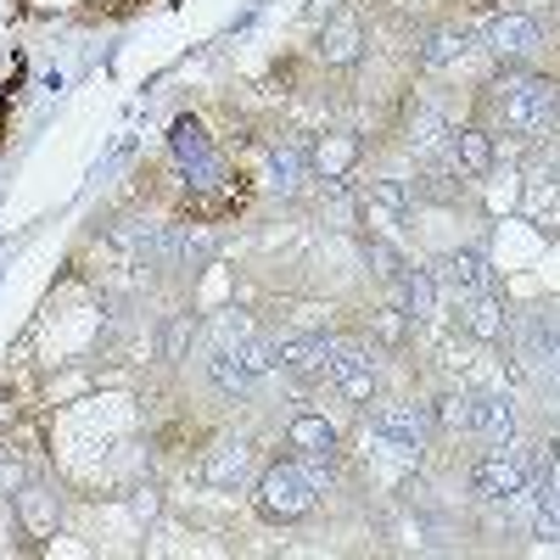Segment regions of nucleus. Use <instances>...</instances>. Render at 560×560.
<instances>
[{"mask_svg":"<svg viewBox=\"0 0 560 560\" xmlns=\"http://www.w3.org/2000/svg\"><path fill=\"white\" fill-rule=\"evenodd\" d=\"M269 174H275L280 191H298V179H303V152H298V147H275V152H269Z\"/></svg>","mask_w":560,"mask_h":560,"instance_id":"5701e85b","label":"nucleus"},{"mask_svg":"<svg viewBox=\"0 0 560 560\" xmlns=\"http://www.w3.org/2000/svg\"><path fill=\"white\" fill-rule=\"evenodd\" d=\"M398 292H404V319L409 325L438 314V280H432V269H404L398 275Z\"/></svg>","mask_w":560,"mask_h":560,"instance_id":"dca6fc26","label":"nucleus"},{"mask_svg":"<svg viewBox=\"0 0 560 560\" xmlns=\"http://www.w3.org/2000/svg\"><path fill=\"white\" fill-rule=\"evenodd\" d=\"M370 432H376L393 454H420L427 448V432H432L427 404H382L370 415Z\"/></svg>","mask_w":560,"mask_h":560,"instance_id":"7ed1b4c3","label":"nucleus"},{"mask_svg":"<svg viewBox=\"0 0 560 560\" xmlns=\"http://www.w3.org/2000/svg\"><path fill=\"white\" fill-rule=\"evenodd\" d=\"M331 382L348 404H376V387H382V370H376V353L359 348V342H337L331 353Z\"/></svg>","mask_w":560,"mask_h":560,"instance_id":"20e7f679","label":"nucleus"},{"mask_svg":"<svg viewBox=\"0 0 560 560\" xmlns=\"http://www.w3.org/2000/svg\"><path fill=\"white\" fill-rule=\"evenodd\" d=\"M230 348H236V359L247 364V376H264V370H275V364H280V342H269V337H253V331H242V337L230 342Z\"/></svg>","mask_w":560,"mask_h":560,"instance_id":"6ab92c4d","label":"nucleus"},{"mask_svg":"<svg viewBox=\"0 0 560 560\" xmlns=\"http://www.w3.org/2000/svg\"><path fill=\"white\" fill-rule=\"evenodd\" d=\"M208 376H213V387H219V393H242V387L253 382V376H247V364L236 359V348H230V342L208 353Z\"/></svg>","mask_w":560,"mask_h":560,"instance_id":"a211bd4d","label":"nucleus"},{"mask_svg":"<svg viewBox=\"0 0 560 560\" xmlns=\"http://www.w3.org/2000/svg\"><path fill=\"white\" fill-rule=\"evenodd\" d=\"M482 179H488V213H510V208L522 202V185H516V174H510V168H504V174L493 168V174H482Z\"/></svg>","mask_w":560,"mask_h":560,"instance_id":"4be33fe9","label":"nucleus"},{"mask_svg":"<svg viewBox=\"0 0 560 560\" xmlns=\"http://www.w3.org/2000/svg\"><path fill=\"white\" fill-rule=\"evenodd\" d=\"M465 427L488 448H510L516 443V409H510L504 393H477V398H465Z\"/></svg>","mask_w":560,"mask_h":560,"instance_id":"423d86ee","label":"nucleus"},{"mask_svg":"<svg viewBox=\"0 0 560 560\" xmlns=\"http://www.w3.org/2000/svg\"><path fill=\"white\" fill-rule=\"evenodd\" d=\"M331 353H337V342H325V337H287L280 342V364L287 370H298V376H331Z\"/></svg>","mask_w":560,"mask_h":560,"instance_id":"4468645a","label":"nucleus"},{"mask_svg":"<svg viewBox=\"0 0 560 560\" xmlns=\"http://www.w3.org/2000/svg\"><path fill=\"white\" fill-rule=\"evenodd\" d=\"M404 213V191H393V185H376V191L364 197V224H370V236H382V230H393Z\"/></svg>","mask_w":560,"mask_h":560,"instance_id":"f3484780","label":"nucleus"},{"mask_svg":"<svg viewBox=\"0 0 560 560\" xmlns=\"http://www.w3.org/2000/svg\"><path fill=\"white\" fill-rule=\"evenodd\" d=\"M287 448H292L298 459H331V454L342 448V432H337L325 415L303 409V415L292 420V427H287Z\"/></svg>","mask_w":560,"mask_h":560,"instance_id":"1a4fd4ad","label":"nucleus"},{"mask_svg":"<svg viewBox=\"0 0 560 560\" xmlns=\"http://www.w3.org/2000/svg\"><path fill=\"white\" fill-rule=\"evenodd\" d=\"M459 331L477 337V342H499L504 337V303L482 287V292H465L459 298Z\"/></svg>","mask_w":560,"mask_h":560,"instance_id":"9d476101","label":"nucleus"},{"mask_svg":"<svg viewBox=\"0 0 560 560\" xmlns=\"http://www.w3.org/2000/svg\"><path fill=\"white\" fill-rule=\"evenodd\" d=\"M359 51H364V28H359V18H331L319 28V62H331V68H353L359 62Z\"/></svg>","mask_w":560,"mask_h":560,"instance_id":"9b49d317","label":"nucleus"},{"mask_svg":"<svg viewBox=\"0 0 560 560\" xmlns=\"http://www.w3.org/2000/svg\"><path fill=\"white\" fill-rule=\"evenodd\" d=\"M448 280H454V292L465 298V292H482L488 287V264H482V253H454L448 258Z\"/></svg>","mask_w":560,"mask_h":560,"instance_id":"aec40b11","label":"nucleus"},{"mask_svg":"<svg viewBox=\"0 0 560 560\" xmlns=\"http://www.w3.org/2000/svg\"><path fill=\"white\" fill-rule=\"evenodd\" d=\"M538 45H544V28H538L533 18H522V12H499V18L488 23V51H493L499 62H527Z\"/></svg>","mask_w":560,"mask_h":560,"instance_id":"0eeeda50","label":"nucleus"},{"mask_svg":"<svg viewBox=\"0 0 560 560\" xmlns=\"http://www.w3.org/2000/svg\"><path fill=\"white\" fill-rule=\"evenodd\" d=\"M477 107L493 135H510V140H527L533 147V140H544L560 124V90H555V79H538V73H510L482 90Z\"/></svg>","mask_w":560,"mask_h":560,"instance_id":"f257e3e1","label":"nucleus"},{"mask_svg":"<svg viewBox=\"0 0 560 560\" xmlns=\"http://www.w3.org/2000/svg\"><path fill=\"white\" fill-rule=\"evenodd\" d=\"M202 488H213V493H242L247 482H253V448L247 443H219V448H208V459H202Z\"/></svg>","mask_w":560,"mask_h":560,"instance_id":"6e6552de","label":"nucleus"},{"mask_svg":"<svg viewBox=\"0 0 560 560\" xmlns=\"http://www.w3.org/2000/svg\"><path fill=\"white\" fill-rule=\"evenodd\" d=\"M18 510H23V522H28L34 533H51V527H57V516L45 510V488H28V493L18 499Z\"/></svg>","mask_w":560,"mask_h":560,"instance_id":"b1692460","label":"nucleus"},{"mask_svg":"<svg viewBox=\"0 0 560 560\" xmlns=\"http://www.w3.org/2000/svg\"><path fill=\"white\" fill-rule=\"evenodd\" d=\"M174 152H179L185 168H191L197 185H213V179H219V158H213L208 135H202L197 124H174Z\"/></svg>","mask_w":560,"mask_h":560,"instance_id":"2eb2a0df","label":"nucleus"},{"mask_svg":"<svg viewBox=\"0 0 560 560\" xmlns=\"http://www.w3.org/2000/svg\"><path fill=\"white\" fill-rule=\"evenodd\" d=\"M454 57H465V28H438L427 39V51H420V62H427V68H448Z\"/></svg>","mask_w":560,"mask_h":560,"instance_id":"412c9836","label":"nucleus"},{"mask_svg":"<svg viewBox=\"0 0 560 560\" xmlns=\"http://www.w3.org/2000/svg\"><path fill=\"white\" fill-rule=\"evenodd\" d=\"M314 499H319V482L303 471L298 459H275V465H264L258 471V488H253V504H258V516L264 522H303L308 510H314Z\"/></svg>","mask_w":560,"mask_h":560,"instance_id":"f03ea898","label":"nucleus"},{"mask_svg":"<svg viewBox=\"0 0 560 560\" xmlns=\"http://www.w3.org/2000/svg\"><path fill=\"white\" fill-rule=\"evenodd\" d=\"M471 493L488 504H510L516 493H527V465L504 448H488V459H477V471H471Z\"/></svg>","mask_w":560,"mask_h":560,"instance_id":"39448f33","label":"nucleus"},{"mask_svg":"<svg viewBox=\"0 0 560 560\" xmlns=\"http://www.w3.org/2000/svg\"><path fill=\"white\" fill-rule=\"evenodd\" d=\"M359 135H348V129H337V135H319L314 140V152H308V168L314 174H325V179H342L353 163H359Z\"/></svg>","mask_w":560,"mask_h":560,"instance_id":"ddd939ff","label":"nucleus"},{"mask_svg":"<svg viewBox=\"0 0 560 560\" xmlns=\"http://www.w3.org/2000/svg\"><path fill=\"white\" fill-rule=\"evenodd\" d=\"M493 129H482V124H471V129H459L454 135V163H459V174H471V179H482V174H493L499 168V147H493Z\"/></svg>","mask_w":560,"mask_h":560,"instance_id":"f8f14e48","label":"nucleus"}]
</instances>
